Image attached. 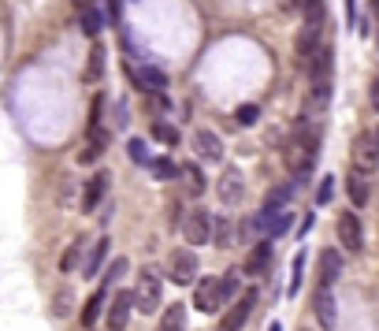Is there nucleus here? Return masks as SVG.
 I'll return each mask as SVG.
<instances>
[{
	"instance_id": "nucleus-1",
	"label": "nucleus",
	"mask_w": 379,
	"mask_h": 331,
	"mask_svg": "<svg viewBox=\"0 0 379 331\" xmlns=\"http://www.w3.org/2000/svg\"><path fill=\"white\" fill-rule=\"evenodd\" d=\"M316 153H320V135H316V127L312 123H298V130H294V138L287 145V168L305 179L312 172V164H316Z\"/></svg>"
},
{
	"instance_id": "nucleus-2",
	"label": "nucleus",
	"mask_w": 379,
	"mask_h": 331,
	"mask_svg": "<svg viewBox=\"0 0 379 331\" xmlns=\"http://www.w3.org/2000/svg\"><path fill=\"white\" fill-rule=\"evenodd\" d=\"M160 290H164V279L145 268L142 279H138V287H134V309L138 312H153L160 305Z\"/></svg>"
},
{
	"instance_id": "nucleus-3",
	"label": "nucleus",
	"mask_w": 379,
	"mask_h": 331,
	"mask_svg": "<svg viewBox=\"0 0 379 331\" xmlns=\"http://www.w3.org/2000/svg\"><path fill=\"white\" fill-rule=\"evenodd\" d=\"M253 305H257V290H245L235 305H230L223 317H220V324H216V331H242L245 327V320H250V312H253Z\"/></svg>"
},
{
	"instance_id": "nucleus-4",
	"label": "nucleus",
	"mask_w": 379,
	"mask_h": 331,
	"mask_svg": "<svg viewBox=\"0 0 379 331\" xmlns=\"http://www.w3.org/2000/svg\"><path fill=\"white\" fill-rule=\"evenodd\" d=\"M168 272H171V283H178V287L197 283V253L193 250H175L171 261H168Z\"/></svg>"
},
{
	"instance_id": "nucleus-5",
	"label": "nucleus",
	"mask_w": 379,
	"mask_h": 331,
	"mask_svg": "<svg viewBox=\"0 0 379 331\" xmlns=\"http://www.w3.org/2000/svg\"><path fill=\"white\" fill-rule=\"evenodd\" d=\"M338 242H342V250H350V253L365 250V231H361V220L353 212H342L338 216Z\"/></svg>"
},
{
	"instance_id": "nucleus-6",
	"label": "nucleus",
	"mask_w": 379,
	"mask_h": 331,
	"mask_svg": "<svg viewBox=\"0 0 379 331\" xmlns=\"http://www.w3.org/2000/svg\"><path fill=\"white\" fill-rule=\"evenodd\" d=\"M220 305H223V298H220V279H197L193 309H197V312H216Z\"/></svg>"
},
{
	"instance_id": "nucleus-7",
	"label": "nucleus",
	"mask_w": 379,
	"mask_h": 331,
	"mask_svg": "<svg viewBox=\"0 0 379 331\" xmlns=\"http://www.w3.org/2000/svg\"><path fill=\"white\" fill-rule=\"evenodd\" d=\"M183 235L190 246H205L212 238V216L208 212H190V216L183 220Z\"/></svg>"
},
{
	"instance_id": "nucleus-8",
	"label": "nucleus",
	"mask_w": 379,
	"mask_h": 331,
	"mask_svg": "<svg viewBox=\"0 0 379 331\" xmlns=\"http://www.w3.org/2000/svg\"><path fill=\"white\" fill-rule=\"evenodd\" d=\"M375 168H379V149L372 145L368 135H365V138H357V142H353V172L372 175Z\"/></svg>"
},
{
	"instance_id": "nucleus-9",
	"label": "nucleus",
	"mask_w": 379,
	"mask_h": 331,
	"mask_svg": "<svg viewBox=\"0 0 379 331\" xmlns=\"http://www.w3.org/2000/svg\"><path fill=\"white\" fill-rule=\"evenodd\" d=\"M130 309H134V290H119L112 298V309H108V327L123 331L127 320H130Z\"/></svg>"
},
{
	"instance_id": "nucleus-10",
	"label": "nucleus",
	"mask_w": 379,
	"mask_h": 331,
	"mask_svg": "<svg viewBox=\"0 0 379 331\" xmlns=\"http://www.w3.org/2000/svg\"><path fill=\"white\" fill-rule=\"evenodd\" d=\"M312 309H316V320H320L324 327H335V324H338V305H335L331 287H320V290H316V298H312Z\"/></svg>"
},
{
	"instance_id": "nucleus-11",
	"label": "nucleus",
	"mask_w": 379,
	"mask_h": 331,
	"mask_svg": "<svg viewBox=\"0 0 379 331\" xmlns=\"http://www.w3.org/2000/svg\"><path fill=\"white\" fill-rule=\"evenodd\" d=\"M268 268H272V242H260V246H253V253L245 257V264H242V275L257 279V275H265Z\"/></svg>"
},
{
	"instance_id": "nucleus-12",
	"label": "nucleus",
	"mask_w": 379,
	"mask_h": 331,
	"mask_svg": "<svg viewBox=\"0 0 379 331\" xmlns=\"http://www.w3.org/2000/svg\"><path fill=\"white\" fill-rule=\"evenodd\" d=\"M193 149L201 160H223V142L212 135V130H197L193 135Z\"/></svg>"
},
{
	"instance_id": "nucleus-13",
	"label": "nucleus",
	"mask_w": 379,
	"mask_h": 331,
	"mask_svg": "<svg viewBox=\"0 0 379 331\" xmlns=\"http://www.w3.org/2000/svg\"><path fill=\"white\" fill-rule=\"evenodd\" d=\"M108 183H112V179H108V172H97V175H93V183L86 186V194H82V212H93L97 205L105 201Z\"/></svg>"
},
{
	"instance_id": "nucleus-14",
	"label": "nucleus",
	"mask_w": 379,
	"mask_h": 331,
	"mask_svg": "<svg viewBox=\"0 0 379 331\" xmlns=\"http://www.w3.org/2000/svg\"><path fill=\"white\" fill-rule=\"evenodd\" d=\"M342 275V257L338 250H324L320 253V287H335Z\"/></svg>"
},
{
	"instance_id": "nucleus-15",
	"label": "nucleus",
	"mask_w": 379,
	"mask_h": 331,
	"mask_svg": "<svg viewBox=\"0 0 379 331\" xmlns=\"http://www.w3.org/2000/svg\"><path fill=\"white\" fill-rule=\"evenodd\" d=\"M220 201L223 205H238L242 201V175L235 168H227L223 179H220Z\"/></svg>"
},
{
	"instance_id": "nucleus-16",
	"label": "nucleus",
	"mask_w": 379,
	"mask_h": 331,
	"mask_svg": "<svg viewBox=\"0 0 379 331\" xmlns=\"http://www.w3.org/2000/svg\"><path fill=\"white\" fill-rule=\"evenodd\" d=\"M108 250H112V242H108V238H97V246L86 253V261H82V275L90 279V275L101 272V264L108 261Z\"/></svg>"
},
{
	"instance_id": "nucleus-17",
	"label": "nucleus",
	"mask_w": 379,
	"mask_h": 331,
	"mask_svg": "<svg viewBox=\"0 0 379 331\" xmlns=\"http://www.w3.org/2000/svg\"><path fill=\"white\" fill-rule=\"evenodd\" d=\"M186 305L183 302H175V305H168L164 309V317H160V327L156 331H186Z\"/></svg>"
},
{
	"instance_id": "nucleus-18",
	"label": "nucleus",
	"mask_w": 379,
	"mask_h": 331,
	"mask_svg": "<svg viewBox=\"0 0 379 331\" xmlns=\"http://www.w3.org/2000/svg\"><path fill=\"white\" fill-rule=\"evenodd\" d=\"M105 78V45L101 41H93V53H90V63H86V71H82V82H101Z\"/></svg>"
},
{
	"instance_id": "nucleus-19",
	"label": "nucleus",
	"mask_w": 379,
	"mask_h": 331,
	"mask_svg": "<svg viewBox=\"0 0 379 331\" xmlns=\"http://www.w3.org/2000/svg\"><path fill=\"white\" fill-rule=\"evenodd\" d=\"M134 82H138L142 90L164 93V86H168V75H164L160 68H138V71H134Z\"/></svg>"
},
{
	"instance_id": "nucleus-20",
	"label": "nucleus",
	"mask_w": 379,
	"mask_h": 331,
	"mask_svg": "<svg viewBox=\"0 0 379 331\" xmlns=\"http://www.w3.org/2000/svg\"><path fill=\"white\" fill-rule=\"evenodd\" d=\"M346 194H350V201H353L357 209L368 205V175L350 172V179H346Z\"/></svg>"
},
{
	"instance_id": "nucleus-21",
	"label": "nucleus",
	"mask_w": 379,
	"mask_h": 331,
	"mask_svg": "<svg viewBox=\"0 0 379 331\" xmlns=\"http://www.w3.org/2000/svg\"><path fill=\"white\" fill-rule=\"evenodd\" d=\"M178 175L186 179V194H190V197L205 194V175H201V168H197V164H183V168H178Z\"/></svg>"
},
{
	"instance_id": "nucleus-22",
	"label": "nucleus",
	"mask_w": 379,
	"mask_h": 331,
	"mask_svg": "<svg viewBox=\"0 0 379 331\" xmlns=\"http://www.w3.org/2000/svg\"><path fill=\"white\" fill-rule=\"evenodd\" d=\"M149 172H153V179H164V183H168V179H178V164L171 157H153Z\"/></svg>"
},
{
	"instance_id": "nucleus-23",
	"label": "nucleus",
	"mask_w": 379,
	"mask_h": 331,
	"mask_svg": "<svg viewBox=\"0 0 379 331\" xmlns=\"http://www.w3.org/2000/svg\"><path fill=\"white\" fill-rule=\"evenodd\" d=\"M101 26H105V19H101V11H97V8H86V11H82V34H86V38L97 41Z\"/></svg>"
},
{
	"instance_id": "nucleus-24",
	"label": "nucleus",
	"mask_w": 379,
	"mask_h": 331,
	"mask_svg": "<svg viewBox=\"0 0 379 331\" xmlns=\"http://www.w3.org/2000/svg\"><path fill=\"white\" fill-rule=\"evenodd\" d=\"M101 305H105V287H101V290H97V294L90 298V302H86V309H82V324L93 327V324H97V317H101Z\"/></svg>"
},
{
	"instance_id": "nucleus-25",
	"label": "nucleus",
	"mask_w": 379,
	"mask_h": 331,
	"mask_svg": "<svg viewBox=\"0 0 379 331\" xmlns=\"http://www.w3.org/2000/svg\"><path fill=\"white\" fill-rule=\"evenodd\" d=\"M290 194H294L290 186H275V190L265 197V212H283V205L290 201Z\"/></svg>"
},
{
	"instance_id": "nucleus-26",
	"label": "nucleus",
	"mask_w": 379,
	"mask_h": 331,
	"mask_svg": "<svg viewBox=\"0 0 379 331\" xmlns=\"http://www.w3.org/2000/svg\"><path fill=\"white\" fill-rule=\"evenodd\" d=\"M301 275H305V253L298 250V257H294V264H290V287H287V294H290V298L301 290Z\"/></svg>"
},
{
	"instance_id": "nucleus-27",
	"label": "nucleus",
	"mask_w": 379,
	"mask_h": 331,
	"mask_svg": "<svg viewBox=\"0 0 379 331\" xmlns=\"http://www.w3.org/2000/svg\"><path fill=\"white\" fill-rule=\"evenodd\" d=\"M127 153L134 157V164H142V168H149V160H153V157H149V149H145V142H142V138H130V142H127Z\"/></svg>"
},
{
	"instance_id": "nucleus-28",
	"label": "nucleus",
	"mask_w": 379,
	"mask_h": 331,
	"mask_svg": "<svg viewBox=\"0 0 379 331\" xmlns=\"http://www.w3.org/2000/svg\"><path fill=\"white\" fill-rule=\"evenodd\" d=\"M127 268H130V264H127V257H119V261H112V264H108V272H105V279H101V287L108 290V287H112V283H115V279H119V275L127 272Z\"/></svg>"
},
{
	"instance_id": "nucleus-29",
	"label": "nucleus",
	"mask_w": 379,
	"mask_h": 331,
	"mask_svg": "<svg viewBox=\"0 0 379 331\" xmlns=\"http://www.w3.org/2000/svg\"><path fill=\"white\" fill-rule=\"evenodd\" d=\"M212 238H216V246H230V220H212Z\"/></svg>"
},
{
	"instance_id": "nucleus-30",
	"label": "nucleus",
	"mask_w": 379,
	"mask_h": 331,
	"mask_svg": "<svg viewBox=\"0 0 379 331\" xmlns=\"http://www.w3.org/2000/svg\"><path fill=\"white\" fill-rule=\"evenodd\" d=\"M235 294H238V272H227L220 279V298H223V302H230Z\"/></svg>"
},
{
	"instance_id": "nucleus-31",
	"label": "nucleus",
	"mask_w": 379,
	"mask_h": 331,
	"mask_svg": "<svg viewBox=\"0 0 379 331\" xmlns=\"http://www.w3.org/2000/svg\"><path fill=\"white\" fill-rule=\"evenodd\" d=\"M153 138L164 142V145H178V130L168 127V123H156V127H153Z\"/></svg>"
},
{
	"instance_id": "nucleus-32",
	"label": "nucleus",
	"mask_w": 379,
	"mask_h": 331,
	"mask_svg": "<svg viewBox=\"0 0 379 331\" xmlns=\"http://www.w3.org/2000/svg\"><path fill=\"white\" fill-rule=\"evenodd\" d=\"M335 197V179L327 175V179H320V190H316V205H327Z\"/></svg>"
},
{
	"instance_id": "nucleus-33",
	"label": "nucleus",
	"mask_w": 379,
	"mask_h": 331,
	"mask_svg": "<svg viewBox=\"0 0 379 331\" xmlns=\"http://www.w3.org/2000/svg\"><path fill=\"white\" fill-rule=\"evenodd\" d=\"M257 120H260V108H257V105H242V108H238V123L253 127Z\"/></svg>"
},
{
	"instance_id": "nucleus-34",
	"label": "nucleus",
	"mask_w": 379,
	"mask_h": 331,
	"mask_svg": "<svg viewBox=\"0 0 379 331\" xmlns=\"http://www.w3.org/2000/svg\"><path fill=\"white\" fill-rule=\"evenodd\" d=\"M68 312H71V290L63 287V290L56 294V317H68Z\"/></svg>"
},
{
	"instance_id": "nucleus-35",
	"label": "nucleus",
	"mask_w": 379,
	"mask_h": 331,
	"mask_svg": "<svg viewBox=\"0 0 379 331\" xmlns=\"http://www.w3.org/2000/svg\"><path fill=\"white\" fill-rule=\"evenodd\" d=\"M78 250H82V242H75V246H71V250H68V253H63V261H60V268H63V272H71V268H75V264H78Z\"/></svg>"
},
{
	"instance_id": "nucleus-36",
	"label": "nucleus",
	"mask_w": 379,
	"mask_h": 331,
	"mask_svg": "<svg viewBox=\"0 0 379 331\" xmlns=\"http://www.w3.org/2000/svg\"><path fill=\"white\" fill-rule=\"evenodd\" d=\"M97 157H101V149H93V145H86V149H82V153H78V164H93Z\"/></svg>"
},
{
	"instance_id": "nucleus-37",
	"label": "nucleus",
	"mask_w": 379,
	"mask_h": 331,
	"mask_svg": "<svg viewBox=\"0 0 379 331\" xmlns=\"http://www.w3.org/2000/svg\"><path fill=\"white\" fill-rule=\"evenodd\" d=\"M108 11H112V19L119 23V11H123V0H108Z\"/></svg>"
},
{
	"instance_id": "nucleus-38",
	"label": "nucleus",
	"mask_w": 379,
	"mask_h": 331,
	"mask_svg": "<svg viewBox=\"0 0 379 331\" xmlns=\"http://www.w3.org/2000/svg\"><path fill=\"white\" fill-rule=\"evenodd\" d=\"M372 108H375V112H379V78H375V82H372Z\"/></svg>"
},
{
	"instance_id": "nucleus-39",
	"label": "nucleus",
	"mask_w": 379,
	"mask_h": 331,
	"mask_svg": "<svg viewBox=\"0 0 379 331\" xmlns=\"http://www.w3.org/2000/svg\"><path fill=\"white\" fill-rule=\"evenodd\" d=\"M75 8H82V11H86V8H93V0H75Z\"/></svg>"
},
{
	"instance_id": "nucleus-40",
	"label": "nucleus",
	"mask_w": 379,
	"mask_h": 331,
	"mask_svg": "<svg viewBox=\"0 0 379 331\" xmlns=\"http://www.w3.org/2000/svg\"><path fill=\"white\" fill-rule=\"evenodd\" d=\"M368 138H372V145L379 149V127H372V135H368Z\"/></svg>"
},
{
	"instance_id": "nucleus-41",
	"label": "nucleus",
	"mask_w": 379,
	"mask_h": 331,
	"mask_svg": "<svg viewBox=\"0 0 379 331\" xmlns=\"http://www.w3.org/2000/svg\"><path fill=\"white\" fill-rule=\"evenodd\" d=\"M294 4H298V8H309V4H312V0H294Z\"/></svg>"
},
{
	"instance_id": "nucleus-42",
	"label": "nucleus",
	"mask_w": 379,
	"mask_h": 331,
	"mask_svg": "<svg viewBox=\"0 0 379 331\" xmlns=\"http://www.w3.org/2000/svg\"><path fill=\"white\" fill-rule=\"evenodd\" d=\"M268 331H283V324H279V320H275V324H272V327H268Z\"/></svg>"
}]
</instances>
